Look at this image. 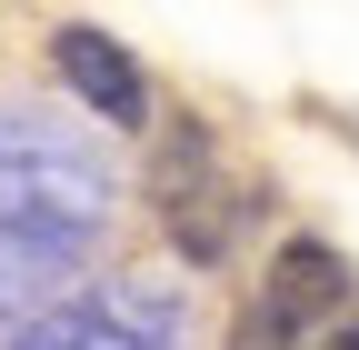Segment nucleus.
Wrapping results in <instances>:
<instances>
[{
    "instance_id": "obj_1",
    "label": "nucleus",
    "mask_w": 359,
    "mask_h": 350,
    "mask_svg": "<svg viewBox=\"0 0 359 350\" xmlns=\"http://www.w3.org/2000/svg\"><path fill=\"white\" fill-rule=\"evenodd\" d=\"M150 200H160V221H170V250H180V260H219V250H230V221L250 210V200H219V190H210V141H200V130H180V141L160 150Z\"/></svg>"
},
{
    "instance_id": "obj_2",
    "label": "nucleus",
    "mask_w": 359,
    "mask_h": 350,
    "mask_svg": "<svg viewBox=\"0 0 359 350\" xmlns=\"http://www.w3.org/2000/svg\"><path fill=\"white\" fill-rule=\"evenodd\" d=\"M50 60H60V80H70V91L100 110L110 130H140V120H150V80H140V60H130L110 30L60 20V30H50Z\"/></svg>"
},
{
    "instance_id": "obj_3",
    "label": "nucleus",
    "mask_w": 359,
    "mask_h": 350,
    "mask_svg": "<svg viewBox=\"0 0 359 350\" xmlns=\"http://www.w3.org/2000/svg\"><path fill=\"white\" fill-rule=\"evenodd\" d=\"M269 300H280L290 320H320V311H349V260L330 250V240H309V231H290L280 250H269V280H259Z\"/></svg>"
},
{
    "instance_id": "obj_4",
    "label": "nucleus",
    "mask_w": 359,
    "mask_h": 350,
    "mask_svg": "<svg viewBox=\"0 0 359 350\" xmlns=\"http://www.w3.org/2000/svg\"><path fill=\"white\" fill-rule=\"evenodd\" d=\"M11 350H160V330L130 311V300L120 311L110 300H80V311H60V320H30Z\"/></svg>"
},
{
    "instance_id": "obj_5",
    "label": "nucleus",
    "mask_w": 359,
    "mask_h": 350,
    "mask_svg": "<svg viewBox=\"0 0 359 350\" xmlns=\"http://www.w3.org/2000/svg\"><path fill=\"white\" fill-rule=\"evenodd\" d=\"M299 330H309V320H290V311H280V300H269V290H259V300H250V311H240V330H230V350H299Z\"/></svg>"
}]
</instances>
